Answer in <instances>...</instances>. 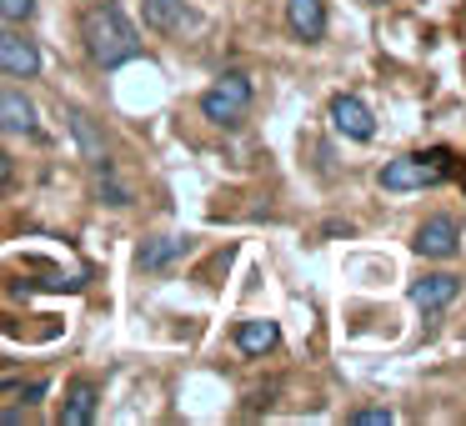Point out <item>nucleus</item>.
<instances>
[{"label":"nucleus","mask_w":466,"mask_h":426,"mask_svg":"<svg viewBox=\"0 0 466 426\" xmlns=\"http://www.w3.org/2000/svg\"><path fill=\"white\" fill-rule=\"evenodd\" d=\"M0 131H15V136L35 131V106L21 91H5V86H0Z\"/></svg>","instance_id":"1a4fd4ad"},{"label":"nucleus","mask_w":466,"mask_h":426,"mask_svg":"<svg viewBox=\"0 0 466 426\" xmlns=\"http://www.w3.org/2000/svg\"><path fill=\"white\" fill-rule=\"evenodd\" d=\"M416 256H426V261H446V256H456V246H461V231H456L451 216H431V221L416 226Z\"/></svg>","instance_id":"20e7f679"},{"label":"nucleus","mask_w":466,"mask_h":426,"mask_svg":"<svg viewBox=\"0 0 466 426\" xmlns=\"http://www.w3.org/2000/svg\"><path fill=\"white\" fill-rule=\"evenodd\" d=\"M35 15V0H0V21H11V25H25Z\"/></svg>","instance_id":"dca6fc26"},{"label":"nucleus","mask_w":466,"mask_h":426,"mask_svg":"<svg viewBox=\"0 0 466 426\" xmlns=\"http://www.w3.org/2000/svg\"><path fill=\"white\" fill-rule=\"evenodd\" d=\"M181 251H186V241H171V236H166V241H146L141 251H136V261H141L146 271H161V266H171Z\"/></svg>","instance_id":"ddd939ff"},{"label":"nucleus","mask_w":466,"mask_h":426,"mask_svg":"<svg viewBox=\"0 0 466 426\" xmlns=\"http://www.w3.org/2000/svg\"><path fill=\"white\" fill-rule=\"evenodd\" d=\"M71 131H76V141H81L86 161H91V166H101V161H106V146H101V136L91 131V121H86V116H71Z\"/></svg>","instance_id":"4468645a"},{"label":"nucleus","mask_w":466,"mask_h":426,"mask_svg":"<svg viewBox=\"0 0 466 426\" xmlns=\"http://www.w3.org/2000/svg\"><path fill=\"white\" fill-rule=\"evenodd\" d=\"M81 41H86V51H91V61L101 66V71H116V66L141 56V36L126 21L121 5H96V11H86Z\"/></svg>","instance_id":"f257e3e1"},{"label":"nucleus","mask_w":466,"mask_h":426,"mask_svg":"<svg viewBox=\"0 0 466 426\" xmlns=\"http://www.w3.org/2000/svg\"><path fill=\"white\" fill-rule=\"evenodd\" d=\"M276 341H281V326H276V321H241V326H236V346H241L246 356L276 351Z\"/></svg>","instance_id":"9d476101"},{"label":"nucleus","mask_w":466,"mask_h":426,"mask_svg":"<svg viewBox=\"0 0 466 426\" xmlns=\"http://www.w3.org/2000/svg\"><path fill=\"white\" fill-rule=\"evenodd\" d=\"M96 191H101V201H106V206H131V191L111 181V166H106V161L96 166Z\"/></svg>","instance_id":"2eb2a0df"},{"label":"nucleus","mask_w":466,"mask_h":426,"mask_svg":"<svg viewBox=\"0 0 466 426\" xmlns=\"http://www.w3.org/2000/svg\"><path fill=\"white\" fill-rule=\"evenodd\" d=\"M456 291H461V281H456L451 271H436V276H426V281L411 286V301L421 306L426 316H431V311H441V306H451Z\"/></svg>","instance_id":"6e6552de"},{"label":"nucleus","mask_w":466,"mask_h":426,"mask_svg":"<svg viewBox=\"0 0 466 426\" xmlns=\"http://www.w3.org/2000/svg\"><path fill=\"white\" fill-rule=\"evenodd\" d=\"M96 396H101V391H96V381H76L71 396H66L61 421H66V426H86V421L96 416Z\"/></svg>","instance_id":"9b49d317"},{"label":"nucleus","mask_w":466,"mask_h":426,"mask_svg":"<svg viewBox=\"0 0 466 426\" xmlns=\"http://www.w3.org/2000/svg\"><path fill=\"white\" fill-rule=\"evenodd\" d=\"M0 71L5 76H35L41 71L35 41H25V36H15V31H0Z\"/></svg>","instance_id":"0eeeda50"},{"label":"nucleus","mask_w":466,"mask_h":426,"mask_svg":"<svg viewBox=\"0 0 466 426\" xmlns=\"http://www.w3.org/2000/svg\"><path fill=\"white\" fill-rule=\"evenodd\" d=\"M246 111H251V81L246 76H226L221 86H211L201 96V116L216 126H236Z\"/></svg>","instance_id":"f03ea898"},{"label":"nucleus","mask_w":466,"mask_h":426,"mask_svg":"<svg viewBox=\"0 0 466 426\" xmlns=\"http://www.w3.org/2000/svg\"><path fill=\"white\" fill-rule=\"evenodd\" d=\"M356 426H391V411H356Z\"/></svg>","instance_id":"f3484780"},{"label":"nucleus","mask_w":466,"mask_h":426,"mask_svg":"<svg viewBox=\"0 0 466 426\" xmlns=\"http://www.w3.org/2000/svg\"><path fill=\"white\" fill-rule=\"evenodd\" d=\"M286 25H291L296 41L316 46L326 36V5L321 0H286Z\"/></svg>","instance_id":"423d86ee"},{"label":"nucleus","mask_w":466,"mask_h":426,"mask_svg":"<svg viewBox=\"0 0 466 426\" xmlns=\"http://www.w3.org/2000/svg\"><path fill=\"white\" fill-rule=\"evenodd\" d=\"M331 126L346 136V141H371V136H376L371 111H366L356 96H336V101H331Z\"/></svg>","instance_id":"39448f33"},{"label":"nucleus","mask_w":466,"mask_h":426,"mask_svg":"<svg viewBox=\"0 0 466 426\" xmlns=\"http://www.w3.org/2000/svg\"><path fill=\"white\" fill-rule=\"evenodd\" d=\"M441 166H446V151H436V156H401V161H386L381 166V186H386V191H421V186L441 181Z\"/></svg>","instance_id":"7ed1b4c3"},{"label":"nucleus","mask_w":466,"mask_h":426,"mask_svg":"<svg viewBox=\"0 0 466 426\" xmlns=\"http://www.w3.org/2000/svg\"><path fill=\"white\" fill-rule=\"evenodd\" d=\"M5 181H11V156L0 151V186H5Z\"/></svg>","instance_id":"a211bd4d"},{"label":"nucleus","mask_w":466,"mask_h":426,"mask_svg":"<svg viewBox=\"0 0 466 426\" xmlns=\"http://www.w3.org/2000/svg\"><path fill=\"white\" fill-rule=\"evenodd\" d=\"M141 5L151 31H181L186 25V0H141Z\"/></svg>","instance_id":"f8f14e48"}]
</instances>
